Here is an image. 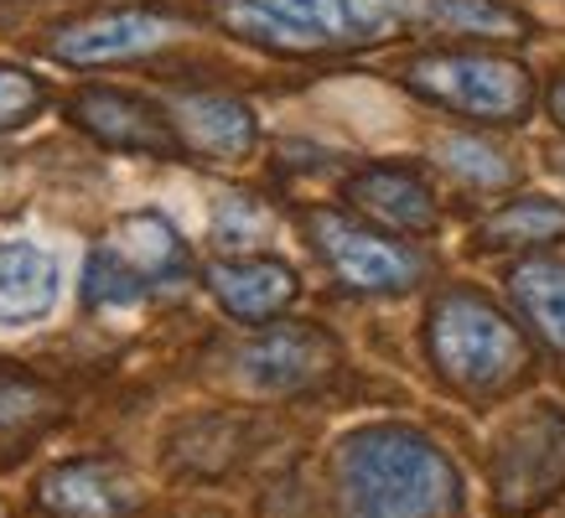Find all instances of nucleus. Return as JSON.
<instances>
[{
  "label": "nucleus",
  "mask_w": 565,
  "mask_h": 518,
  "mask_svg": "<svg viewBox=\"0 0 565 518\" xmlns=\"http://www.w3.org/2000/svg\"><path fill=\"white\" fill-rule=\"evenodd\" d=\"M207 17L270 57H348L399 36L519 42L530 21L503 0H207Z\"/></svg>",
  "instance_id": "nucleus-1"
},
{
  "label": "nucleus",
  "mask_w": 565,
  "mask_h": 518,
  "mask_svg": "<svg viewBox=\"0 0 565 518\" xmlns=\"http://www.w3.org/2000/svg\"><path fill=\"white\" fill-rule=\"evenodd\" d=\"M343 518H457L462 477L411 425H369L338 446Z\"/></svg>",
  "instance_id": "nucleus-2"
},
{
  "label": "nucleus",
  "mask_w": 565,
  "mask_h": 518,
  "mask_svg": "<svg viewBox=\"0 0 565 518\" xmlns=\"http://www.w3.org/2000/svg\"><path fill=\"white\" fill-rule=\"evenodd\" d=\"M430 363L457 395L498 399L530 374V343L503 311L478 291H441L426 316Z\"/></svg>",
  "instance_id": "nucleus-3"
},
{
  "label": "nucleus",
  "mask_w": 565,
  "mask_h": 518,
  "mask_svg": "<svg viewBox=\"0 0 565 518\" xmlns=\"http://www.w3.org/2000/svg\"><path fill=\"white\" fill-rule=\"evenodd\" d=\"M405 88L446 115L478 125H519L534 109V78L524 63L482 47H436L405 63Z\"/></svg>",
  "instance_id": "nucleus-4"
},
{
  "label": "nucleus",
  "mask_w": 565,
  "mask_h": 518,
  "mask_svg": "<svg viewBox=\"0 0 565 518\" xmlns=\"http://www.w3.org/2000/svg\"><path fill=\"white\" fill-rule=\"evenodd\" d=\"M311 249L322 255L332 280L353 295H405L426 280V255L411 244L390 239L359 213L343 207H307L301 213Z\"/></svg>",
  "instance_id": "nucleus-5"
},
{
  "label": "nucleus",
  "mask_w": 565,
  "mask_h": 518,
  "mask_svg": "<svg viewBox=\"0 0 565 518\" xmlns=\"http://www.w3.org/2000/svg\"><path fill=\"white\" fill-rule=\"evenodd\" d=\"M488 477H493V503L503 514H534L550 498H561L565 493V414L550 410V404L519 414L514 425L498 435Z\"/></svg>",
  "instance_id": "nucleus-6"
},
{
  "label": "nucleus",
  "mask_w": 565,
  "mask_h": 518,
  "mask_svg": "<svg viewBox=\"0 0 565 518\" xmlns=\"http://www.w3.org/2000/svg\"><path fill=\"white\" fill-rule=\"evenodd\" d=\"M182 36V21L156 6H109L88 11L78 21H63L47 36V57L63 68H115V63H140L151 52L172 47Z\"/></svg>",
  "instance_id": "nucleus-7"
},
{
  "label": "nucleus",
  "mask_w": 565,
  "mask_h": 518,
  "mask_svg": "<svg viewBox=\"0 0 565 518\" xmlns=\"http://www.w3.org/2000/svg\"><path fill=\"white\" fill-rule=\"evenodd\" d=\"M68 120L94 136L109 151H136V155H182V140L172 130V115L161 104L140 99L130 88H78L68 99Z\"/></svg>",
  "instance_id": "nucleus-8"
},
{
  "label": "nucleus",
  "mask_w": 565,
  "mask_h": 518,
  "mask_svg": "<svg viewBox=\"0 0 565 518\" xmlns=\"http://www.w3.org/2000/svg\"><path fill=\"white\" fill-rule=\"evenodd\" d=\"M104 249L120 259V270L136 280L146 301L151 295H182L198 280V259H192L188 239L161 213H130V218H120Z\"/></svg>",
  "instance_id": "nucleus-9"
},
{
  "label": "nucleus",
  "mask_w": 565,
  "mask_h": 518,
  "mask_svg": "<svg viewBox=\"0 0 565 518\" xmlns=\"http://www.w3.org/2000/svg\"><path fill=\"white\" fill-rule=\"evenodd\" d=\"M332 368H338V343H332L322 327H307V322H280V327L265 322V332L244 347V374H249V384L265 389V395L311 389V384H322Z\"/></svg>",
  "instance_id": "nucleus-10"
},
{
  "label": "nucleus",
  "mask_w": 565,
  "mask_h": 518,
  "mask_svg": "<svg viewBox=\"0 0 565 518\" xmlns=\"http://www.w3.org/2000/svg\"><path fill=\"white\" fill-rule=\"evenodd\" d=\"M36 508L47 518H136L140 483L120 462H63L36 483Z\"/></svg>",
  "instance_id": "nucleus-11"
},
{
  "label": "nucleus",
  "mask_w": 565,
  "mask_h": 518,
  "mask_svg": "<svg viewBox=\"0 0 565 518\" xmlns=\"http://www.w3.org/2000/svg\"><path fill=\"white\" fill-rule=\"evenodd\" d=\"M207 291L234 322L265 327L280 311L301 295V280L286 259H265V255H234V259H213L203 270Z\"/></svg>",
  "instance_id": "nucleus-12"
},
{
  "label": "nucleus",
  "mask_w": 565,
  "mask_h": 518,
  "mask_svg": "<svg viewBox=\"0 0 565 518\" xmlns=\"http://www.w3.org/2000/svg\"><path fill=\"white\" fill-rule=\"evenodd\" d=\"M167 115H172L182 151L203 155V161H239L259 140L255 109L244 99H228V94H182L167 104Z\"/></svg>",
  "instance_id": "nucleus-13"
},
{
  "label": "nucleus",
  "mask_w": 565,
  "mask_h": 518,
  "mask_svg": "<svg viewBox=\"0 0 565 518\" xmlns=\"http://www.w3.org/2000/svg\"><path fill=\"white\" fill-rule=\"evenodd\" d=\"M343 197L359 218L394 228V234H430L436 218H441L436 213V192L411 166H363L359 176H348Z\"/></svg>",
  "instance_id": "nucleus-14"
},
{
  "label": "nucleus",
  "mask_w": 565,
  "mask_h": 518,
  "mask_svg": "<svg viewBox=\"0 0 565 518\" xmlns=\"http://www.w3.org/2000/svg\"><path fill=\"white\" fill-rule=\"evenodd\" d=\"M57 306V265L26 239L0 244V327L42 322Z\"/></svg>",
  "instance_id": "nucleus-15"
},
{
  "label": "nucleus",
  "mask_w": 565,
  "mask_h": 518,
  "mask_svg": "<svg viewBox=\"0 0 565 518\" xmlns=\"http://www.w3.org/2000/svg\"><path fill=\"white\" fill-rule=\"evenodd\" d=\"M509 295L519 316L550 353H565V265L561 259H519L509 270Z\"/></svg>",
  "instance_id": "nucleus-16"
},
{
  "label": "nucleus",
  "mask_w": 565,
  "mask_h": 518,
  "mask_svg": "<svg viewBox=\"0 0 565 518\" xmlns=\"http://www.w3.org/2000/svg\"><path fill=\"white\" fill-rule=\"evenodd\" d=\"M482 249H545L565 239V203L555 197H514L478 228Z\"/></svg>",
  "instance_id": "nucleus-17"
},
{
  "label": "nucleus",
  "mask_w": 565,
  "mask_h": 518,
  "mask_svg": "<svg viewBox=\"0 0 565 518\" xmlns=\"http://www.w3.org/2000/svg\"><path fill=\"white\" fill-rule=\"evenodd\" d=\"M63 414V395L26 368L0 363V435H36Z\"/></svg>",
  "instance_id": "nucleus-18"
},
{
  "label": "nucleus",
  "mask_w": 565,
  "mask_h": 518,
  "mask_svg": "<svg viewBox=\"0 0 565 518\" xmlns=\"http://www.w3.org/2000/svg\"><path fill=\"white\" fill-rule=\"evenodd\" d=\"M436 155H441V166L457 182H467V187H478V192H498L519 176L509 151H498L493 140H482V136H446L436 145Z\"/></svg>",
  "instance_id": "nucleus-19"
},
{
  "label": "nucleus",
  "mask_w": 565,
  "mask_h": 518,
  "mask_svg": "<svg viewBox=\"0 0 565 518\" xmlns=\"http://www.w3.org/2000/svg\"><path fill=\"white\" fill-rule=\"evenodd\" d=\"M270 234V218H265V207H259V197H249V192H228L218 203V213H213V244L218 249H249V244H259Z\"/></svg>",
  "instance_id": "nucleus-20"
},
{
  "label": "nucleus",
  "mask_w": 565,
  "mask_h": 518,
  "mask_svg": "<svg viewBox=\"0 0 565 518\" xmlns=\"http://www.w3.org/2000/svg\"><path fill=\"white\" fill-rule=\"evenodd\" d=\"M42 104H47V88H42L36 73L17 68V63H0V130L26 125Z\"/></svg>",
  "instance_id": "nucleus-21"
},
{
  "label": "nucleus",
  "mask_w": 565,
  "mask_h": 518,
  "mask_svg": "<svg viewBox=\"0 0 565 518\" xmlns=\"http://www.w3.org/2000/svg\"><path fill=\"white\" fill-rule=\"evenodd\" d=\"M545 104H550V120H555V125L565 130V78H555V84H550Z\"/></svg>",
  "instance_id": "nucleus-22"
},
{
  "label": "nucleus",
  "mask_w": 565,
  "mask_h": 518,
  "mask_svg": "<svg viewBox=\"0 0 565 518\" xmlns=\"http://www.w3.org/2000/svg\"><path fill=\"white\" fill-rule=\"evenodd\" d=\"M550 161H555V172L565 176V145H561V151H550Z\"/></svg>",
  "instance_id": "nucleus-23"
},
{
  "label": "nucleus",
  "mask_w": 565,
  "mask_h": 518,
  "mask_svg": "<svg viewBox=\"0 0 565 518\" xmlns=\"http://www.w3.org/2000/svg\"><path fill=\"white\" fill-rule=\"evenodd\" d=\"M0 518H6V514H0Z\"/></svg>",
  "instance_id": "nucleus-24"
}]
</instances>
